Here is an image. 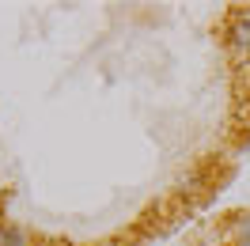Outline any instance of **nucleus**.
<instances>
[{"instance_id":"f257e3e1","label":"nucleus","mask_w":250,"mask_h":246,"mask_svg":"<svg viewBox=\"0 0 250 246\" xmlns=\"http://www.w3.org/2000/svg\"><path fill=\"white\" fill-rule=\"evenodd\" d=\"M228 46H231L235 53H250V12H231Z\"/></svg>"},{"instance_id":"f03ea898","label":"nucleus","mask_w":250,"mask_h":246,"mask_svg":"<svg viewBox=\"0 0 250 246\" xmlns=\"http://www.w3.org/2000/svg\"><path fill=\"white\" fill-rule=\"evenodd\" d=\"M224 239L231 246H250V212H235L224 224Z\"/></svg>"},{"instance_id":"7ed1b4c3","label":"nucleus","mask_w":250,"mask_h":246,"mask_svg":"<svg viewBox=\"0 0 250 246\" xmlns=\"http://www.w3.org/2000/svg\"><path fill=\"white\" fill-rule=\"evenodd\" d=\"M0 246H34V239L19 224H0Z\"/></svg>"}]
</instances>
